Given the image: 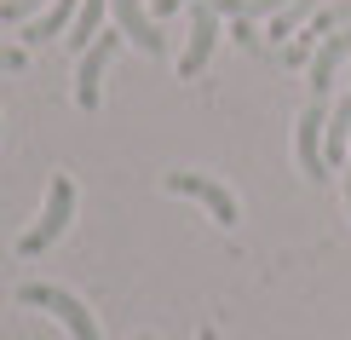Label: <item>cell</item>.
<instances>
[{"label": "cell", "instance_id": "cell-7", "mask_svg": "<svg viewBox=\"0 0 351 340\" xmlns=\"http://www.w3.org/2000/svg\"><path fill=\"white\" fill-rule=\"evenodd\" d=\"M110 12H115V29H121L138 52H150V58L167 52V35H162V23L144 12V0H110Z\"/></svg>", "mask_w": 351, "mask_h": 340}, {"label": "cell", "instance_id": "cell-5", "mask_svg": "<svg viewBox=\"0 0 351 340\" xmlns=\"http://www.w3.org/2000/svg\"><path fill=\"white\" fill-rule=\"evenodd\" d=\"M167 190H173V196H190V202H202V208H208L213 219H219V225H237V219H242V208H237V196H230V190L225 185H219V179H208V173H167V179H162Z\"/></svg>", "mask_w": 351, "mask_h": 340}, {"label": "cell", "instance_id": "cell-6", "mask_svg": "<svg viewBox=\"0 0 351 340\" xmlns=\"http://www.w3.org/2000/svg\"><path fill=\"white\" fill-rule=\"evenodd\" d=\"M115 47H121V29H115V35H98L93 47L81 52V69H75V104L81 110H98V98H104V69H110Z\"/></svg>", "mask_w": 351, "mask_h": 340}, {"label": "cell", "instance_id": "cell-1", "mask_svg": "<svg viewBox=\"0 0 351 340\" xmlns=\"http://www.w3.org/2000/svg\"><path fill=\"white\" fill-rule=\"evenodd\" d=\"M69 219H75V179H69V173H52V185H47V208H40V219L18 236V254H23V260L47 254L58 236L69 231Z\"/></svg>", "mask_w": 351, "mask_h": 340}, {"label": "cell", "instance_id": "cell-12", "mask_svg": "<svg viewBox=\"0 0 351 340\" xmlns=\"http://www.w3.org/2000/svg\"><path fill=\"white\" fill-rule=\"evenodd\" d=\"M323 6H328V0H288V6L271 18V29H265V35H271V41H282V35H300V29L311 23Z\"/></svg>", "mask_w": 351, "mask_h": 340}, {"label": "cell", "instance_id": "cell-9", "mask_svg": "<svg viewBox=\"0 0 351 340\" xmlns=\"http://www.w3.org/2000/svg\"><path fill=\"white\" fill-rule=\"evenodd\" d=\"M75 12H81V0H52L40 18H29V23L18 29V41H23V47H40V41H52V35H69Z\"/></svg>", "mask_w": 351, "mask_h": 340}, {"label": "cell", "instance_id": "cell-8", "mask_svg": "<svg viewBox=\"0 0 351 340\" xmlns=\"http://www.w3.org/2000/svg\"><path fill=\"white\" fill-rule=\"evenodd\" d=\"M351 58V29H340V35H328V41H317V52H311V98H328V87L334 76H340V64Z\"/></svg>", "mask_w": 351, "mask_h": 340}, {"label": "cell", "instance_id": "cell-11", "mask_svg": "<svg viewBox=\"0 0 351 340\" xmlns=\"http://www.w3.org/2000/svg\"><path fill=\"white\" fill-rule=\"evenodd\" d=\"M351 150V93L340 98V104H328V127H323V156H328V168Z\"/></svg>", "mask_w": 351, "mask_h": 340}, {"label": "cell", "instance_id": "cell-2", "mask_svg": "<svg viewBox=\"0 0 351 340\" xmlns=\"http://www.w3.org/2000/svg\"><path fill=\"white\" fill-rule=\"evenodd\" d=\"M18 306L52 312V317L69 329V340H98V317L86 312V306H81L69 288H52V283H23V288H18Z\"/></svg>", "mask_w": 351, "mask_h": 340}, {"label": "cell", "instance_id": "cell-14", "mask_svg": "<svg viewBox=\"0 0 351 340\" xmlns=\"http://www.w3.org/2000/svg\"><path fill=\"white\" fill-rule=\"evenodd\" d=\"M23 64H29L23 47H0V69H23Z\"/></svg>", "mask_w": 351, "mask_h": 340}, {"label": "cell", "instance_id": "cell-17", "mask_svg": "<svg viewBox=\"0 0 351 340\" xmlns=\"http://www.w3.org/2000/svg\"><path fill=\"white\" fill-rule=\"evenodd\" d=\"M144 340H150V335H144Z\"/></svg>", "mask_w": 351, "mask_h": 340}, {"label": "cell", "instance_id": "cell-15", "mask_svg": "<svg viewBox=\"0 0 351 340\" xmlns=\"http://www.w3.org/2000/svg\"><path fill=\"white\" fill-rule=\"evenodd\" d=\"M179 6H196V0H156V18H173Z\"/></svg>", "mask_w": 351, "mask_h": 340}, {"label": "cell", "instance_id": "cell-10", "mask_svg": "<svg viewBox=\"0 0 351 340\" xmlns=\"http://www.w3.org/2000/svg\"><path fill=\"white\" fill-rule=\"evenodd\" d=\"M104 12H110V0H81V12H75V23H69V52H86L98 35H104Z\"/></svg>", "mask_w": 351, "mask_h": 340}, {"label": "cell", "instance_id": "cell-13", "mask_svg": "<svg viewBox=\"0 0 351 340\" xmlns=\"http://www.w3.org/2000/svg\"><path fill=\"white\" fill-rule=\"evenodd\" d=\"M52 0H0V23H29V18H40V12H47Z\"/></svg>", "mask_w": 351, "mask_h": 340}, {"label": "cell", "instance_id": "cell-16", "mask_svg": "<svg viewBox=\"0 0 351 340\" xmlns=\"http://www.w3.org/2000/svg\"><path fill=\"white\" fill-rule=\"evenodd\" d=\"M346 208H351V168H346Z\"/></svg>", "mask_w": 351, "mask_h": 340}, {"label": "cell", "instance_id": "cell-4", "mask_svg": "<svg viewBox=\"0 0 351 340\" xmlns=\"http://www.w3.org/2000/svg\"><path fill=\"white\" fill-rule=\"evenodd\" d=\"M213 47H219V6H213V0H196V6H190L184 52H179V81H196L202 69H208Z\"/></svg>", "mask_w": 351, "mask_h": 340}, {"label": "cell", "instance_id": "cell-3", "mask_svg": "<svg viewBox=\"0 0 351 340\" xmlns=\"http://www.w3.org/2000/svg\"><path fill=\"white\" fill-rule=\"evenodd\" d=\"M323 127H328V104L311 98L294 122V156H300V173L311 185H328V156H323Z\"/></svg>", "mask_w": 351, "mask_h": 340}]
</instances>
